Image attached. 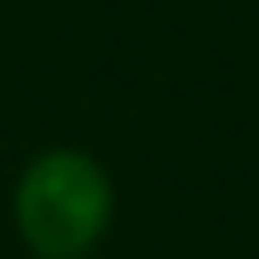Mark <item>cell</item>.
Wrapping results in <instances>:
<instances>
[{"instance_id": "obj_1", "label": "cell", "mask_w": 259, "mask_h": 259, "mask_svg": "<svg viewBox=\"0 0 259 259\" xmlns=\"http://www.w3.org/2000/svg\"><path fill=\"white\" fill-rule=\"evenodd\" d=\"M12 213H18V231L29 242V253L81 259L110 231L115 190H110V173L93 156H81V150H47V156H35L23 167Z\"/></svg>"}]
</instances>
